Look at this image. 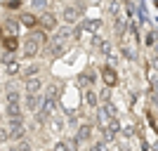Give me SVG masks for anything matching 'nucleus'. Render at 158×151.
<instances>
[{"label":"nucleus","mask_w":158,"mask_h":151,"mask_svg":"<svg viewBox=\"0 0 158 151\" xmlns=\"http://www.w3.org/2000/svg\"><path fill=\"white\" fill-rule=\"evenodd\" d=\"M99 78H102V83H104L106 87H111V90L120 85V76H118V71H116V66L109 64V61L99 66Z\"/></svg>","instance_id":"1"},{"label":"nucleus","mask_w":158,"mask_h":151,"mask_svg":"<svg viewBox=\"0 0 158 151\" xmlns=\"http://www.w3.org/2000/svg\"><path fill=\"white\" fill-rule=\"evenodd\" d=\"M69 52V43L66 40H57V38H50L47 40V45L43 47V54L50 57V59H59L61 54Z\"/></svg>","instance_id":"2"},{"label":"nucleus","mask_w":158,"mask_h":151,"mask_svg":"<svg viewBox=\"0 0 158 151\" xmlns=\"http://www.w3.org/2000/svg\"><path fill=\"white\" fill-rule=\"evenodd\" d=\"M43 52V43H40L38 38H33V36H28V38H24V43H21V57L24 59H35L38 54Z\"/></svg>","instance_id":"3"},{"label":"nucleus","mask_w":158,"mask_h":151,"mask_svg":"<svg viewBox=\"0 0 158 151\" xmlns=\"http://www.w3.org/2000/svg\"><path fill=\"white\" fill-rule=\"evenodd\" d=\"M59 24H61L59 14L50 12V10H45V12L38 17V28H43L45 33H54L57 28H59Z\"/></svg>","instance_id":"4"},{"label":"nucleus","mask_w":158,"mask_h":151,"mask_svg":"<svg viewBox=\"0 0 158 151\" xmlns=\"http://www.w3.org/2000/svg\"><path fill=\"white\" fill-rule=\"evenodd\" d=\"M5 120L7 123H24L26 120V109H24V104H7L5 106Z\"/></svg>","instance_id":"5"},{"label":"nucleus","mask_w":158,"mask_h":151,"mask_svg":"<svg viewBox=\"0 0 158 151\" xmlns=\"http://www.w3.org/2000/svg\"><path fill=\"white\" fill-rule=\"evenodd\" d=\"M80 10L76 5H64L61 7V14H59V19H61V24H66V26H78L80 24Z\"/></svg>","instance_id":"6"},{"label":"nucleus","mask_w":158,"mask_h":151,"mask_svg":"<svg viewBox=\"0 0 158 151\" xmlns=\"http://www.w3.org/2000/svg\"><path fill=\"white\" fill-rule=\"evenodd\" d=\"M76 137L80 139V144L85 146V144H90V142H94V125H92V120H85V123H80L78 128H76V132H73Z\"/></svg>","instance_id":"7"},{"label":"nucleus","mask_w":158,"mask_h":151,"mask_svg":"<svg viewBox=\"0 0 158 151\" xmlns=\"http://www.w3.org/2000/svg\"><path fill=\"white\" fill-rule=\"evenodd\" d=\"M47 132L50 135H57L59 137L61 132L66 130V118H64V113H54V116H50V120H47Z\"/></svg>","instance_id":"8"},{"label":"nucleus","mask_w":158,"mask_h":151,"mask_svg":"<svg viewBox=\"0 0 158 151\" xmlns=\"http://www.w3.org/2000/svg\"><path fill=\"white\" fill-rule=\"evenodd\" d=\"M99 80H102V78H99V69H94V66H87L85 71L80 73L78 83H80L83 87H94Z\"/></svg>","instance_id":"9"},{"label":"nucleus","mask_w":158,"mask_h":151,"mask_svg":"<svg viewBox=\"0 0 158 151\" xmlns=\"http://www.w3.org/2000/svg\"><path fill=\"white\" fill-rule=\"evenodd\" d=\"M7 130H10V144H17V142H24L26 139V123H7Z\"/></svg>","instance_id":"10"},{"label":"nucleus","mask_w":158,"mask_h":151,"mask_svg":"<svg viewBox=\"0 0 158 151\" xmlns=\"http://www.w3.org/2000/svg\"><path fill=\"white\" fill-rule=\"evenodd\" d=\"M43 90H45V80L40 78V76L24 80V92H26V94H40Z\"/></svg>","instance_id":"11"},{"label":"nucleus","mask_w":158,"mask_h":151,"mask_svg":"<svg viewBox=\"0 0 158 151\" xmlns=\"http://www.w3.org/2000/svg\"><path fill=\"white\" fill-rule=\"evenodd\" d=\"M43 94H26L24 92V109H26V113H35L40 109V104H43Z\"/></svg>","instance_id":"12"},{"label":"nucleus","mask_w":158,"mask_h":151,"mask_svg":"<svg viewBox=\"0 0 158 151\" xmlns=\"http://www.w3.org/2000/svg\"><path fill=\"white\" fill-rule=\"evenodd\" d=\"M83 102H85L92 111H97L99 104H102V102H99V92L94 90V87H85V90H83Z\"/></svg>","instance_id":"13"},{"label":"nucleus","mask_w":158,"mask_h":151,"mask_svg":"<svg viewBox=\"0 0 158 151\" xmlns=\"http://www.w3.org/2000/svg\"><path fill=\"white\" fill-rule=\"evenodd\" d=\"M43 73V64L40 61H31V64H26L24 69H21V80H28V78H35V76H40Z\"/></svg>","instance_id":"14"},{"label":"nucleus","mask_w":158,"mask_h":151,"mask_svg":"<svg viewBox=\"0 0 158 151\" xmlns=\"http://www.w3.org/2000/svg\"><path fill=\"white\" fill-rule=\"evenodd\" d=\"M0 26H2V33H5V36H17L21 24H19V19H17V17H7Z\"/></svg>","instance_id":"15"},{"label":"nucleus","mask_w":158,"mask_h":151,"mask_svg":"<svg viewBox=\"0 0 158 151\" xmlns=\"http://www.w3.org/2000/svg\"><path fill=\"white\" fill-rule=\"evenodd\" d=\"M127 31H130V28H127V19H125V17H118V19H113V36H116L118 40L125 38Z\"/></svg>","instance_id":"16"},{"label":"nucleus","mask_w":158,"mask_h":151,"mask_svg":"<svg viewBox=\"0 0 158 151\" xmlns=\"http://www.w3.org/2000/svg\"><path fill=\"white\" fill-rule=\"evenodd\" d=\"M0 43H2V50H5V52H10V54H14V52L21 47L17 36H2V38H0Z\"/></svg>","instance_id":"17"},{"label":"nucleus","mask_w":158,"mask_h":151,"mask_svg":"<svg viewBox=\"0 0 158 151\" xmlns=\"http://www.w3.org/2000/svg\"><path fill=\"white\" fill-rule=\"evenodd\" d=\"M17 19H19V24H21V26H26L28 31L38 28V17H35L33 12H21L19 17H17Z\"/></svg>","instance_id":"18"},{"label":"nucleus","mask_w":158,"mask_h":151,"mask_svg":"<svg viewBox=\"0 0 158 151\" xmlns=\"http://www.w3.org/2000/svg\"><path fill=\"white\" fill-rule=\"evenodd\" d=\"M99 111L104 113L106 118H118V106L113 104V102H102V104H99Z\"/></svg>","instance_id":"19"},{"label":"nucleus","mask_w":158,"mask_h":151,"mask_svg":"<svg viewBox=\"0 0 158 151\" xmlns=\"http://www.w3.org/2000/svg\"><path fill=\"white\" fill-rule=\"evenodd\" d=\"M99 52H102V57H109V59H113V57H116V54H113V43L111 40H99Z\"/></svg>","instance_id":"20"},{"label":"nucleus","mask_w":158,"mask_h":151,"mask_svg":"<svg viewBox=\"0 0 158 151\" xmlns=\"http://www.w3.org/2000/svg\"><path fill=\"white\" fill-rule=\"evenodd\" d=\"M109 14H111V19H118L123 17V5H120V0H109Z\"/></svg>","instance_id":"21"},{"label":"nucleus","mask_w":158,"mask_h":151,"mask_svg":"<svg viewBox=\"0 0 158 151\" xmlns=\"http://www.w3.org/2000/svg\"><path fill=\"white\" fill-rule=\"evenodd\" d=\"M64 118H66V125H71L73 130H76V128L83 123V120H80V116H78V111H66V113H64Z\"/></svg>","instance_id":"22"},{"label":"nucleus","mask_w":158,"mask_h":151,"mask_svg":"<svg viewBox=\"0 0 158 151\" xmlns=\"http://www.w3.org/2000/svg\"><path fill=\"white\" fill-rule=\"evenodd\" d=\"M59 92H61L59 83H47V85H45V97H50V99H59Z\"/></svg>","instance_id":"23"},{"label":"nucleus","mask_w":158,"mask_h":151,"mask_svg":"<svg viewBox=\"0 0 158 151\" xmlns=\"http://www.w3.org/2000/svg\"><path fill=\"white\" fill-rule=\"evenodd\" d=\"M142 43H144V47H153L158 43V31H146V36H144V40H142Z\"/></svg>","instance_id":"24"},{"label":"nucleus","mask_w":158,"mask_h":151,"mask_svg":"<svg viewBox=\"0 0 158 151\" xmlns=\"http://www.w3.org/2000/svg\"><path fill=\"white\" fill-rule=\"evenodd\" d=\"M64 139H66V144H69L71 151H80V149H83V144H80V139L76 137V135H66Z\"/></svg>","instance_id":"25"},{"label":"nucleus","mask_w":158,"mask_h":151,"mask_svg":"<svg viewBox=\"0 0 158 151\" xmlns=\"http://www.w3.org/2000/svg\"><path fill=\"white\" fill-rule=\"evenodd\" d=\"M106 142L104 139H94V142H90V144H87V151H106Z\"/></svg>","instance_id":"26"},{"label":"nucleus","mask_w":158,"mask_h":151,"mask_svg":"<svg viewBox=\"0 0 158 151\" xmlns=\"http://www.w3.org/2000/svg\"><path fill=\"white\" fill-rule=\"evenodd\" d=\"M120 135H123L125 139H130L132 135H135V125H132V123H125L123 128H120Z\"/></svg>","instance_id":"27"},{"label":"nucleus","mask_w":158,"mask_h":151,"mask_svg":"<svg viewBox=\"0 0 158 151\" xmlns=\"http://www.w3.org/2000/svg\"><path fill=\"white\" fill-rule=\"evenodd\" d=\"M99 92V102H111V87H102V90H97Z\"/></svg>","instance_id":"28"},{"label":"nucleus","mask_w":158,"mask_h":151,"mask_svg":"<svg viewBox=\"0 0 158 151\" xmlns=\"http://www.w3.org/2000/svg\"><path fill=\"white\" fill-rule=\"evenodd\" d=\"M0 144H10V130H7V125H0Z\"/></svg>","instance_id":"29"},{"label":"nucleus","mask_w":158,"mask_h":151,"mask_svg":"<svg viewBox=\"0 0 158 151\" xmlns=\"http://www.w3.org/2000/svg\"><path fill=\"white\" fill-rule=\"evenodd\" d=\"M52 151H71L69 149V144H66V139H57L52 144Z\"/></svg>","instance_id":"30"},{"label":"nucleus","mask_w":158,"mask_h":151,"mask_svg":"<svg viewBox=\"0 0 158 151\" xmlns=\"http://www.w3.org/2000/svg\"><path fill=\"white\" fill-rule=\"evenodd\" d=\"M149 69H153V71H158V54H153L151 59H149Z\"/></svg>","instance_id":"31"},{"label":"nucleus","mask_w":158,"mask_h":151,"mask_svg":"<svg viewBox=\"0 0 158 151\" xmlns=\"http://www.w3.org/2000/svg\"><path fill=\"white\" fill-rule=\"evenodd\" d=\"M7 10H17V7H21V0H12V2H5Z\"/></svg>","instance_id":"32"},{"label":"nucleus","mask_w":158,"mask_h":151,"mask_svg":"<svg viewBox=\"0 0 158 151\" xmlns=\"http://www.w3.org/2000/svg\"><path fill=\"white\" fill-rule=\"evenodd\" d=\"M33 7H35V10H43V7H45V0H33Z\"/></svg>","instance_id":"33"},{"label":"nucleus","mask_w":158,"mask_h":151,"mask_svg":"<svg viewBox=\"0 0 158 151\" xmlns=\"http://www.w3.org/2000/svg\"><path fill=\"white\" fill-rule=\"evenodd\" d=\"M151 151H158V142H156V144H153V146H151Z\"/></svg>","instance_id":"34"},{"label":"nucleus","mask_w":158,"mask_h":151,"mask_svg":"<svg viewBox=\"0 0 158 151\" xmlns=\"http://www.w3.org/2000/svg\"><path fill=\"white\" fill-rule=\"evenodd\" d=\"M2 118H5V113H0V123H2Z\"/></svg>","instance_id":"35"},{"label":"nucleus","mask_w":158,"mask_h":151,"mask_svg":"<svg viewBox=\"0 0 158 151\" xmlns=\"http://www.w3.org/2000/svg\"><path fill=\"white\" fill-rule=\"evenodd\" d=\"M2 36H5V33H2V26H0V38H2Z\"/></svg>","instance_id":"36"},{"label":"nucleus","mask_w":158,"mask_h":151,"mask_svg":"<svg viewBox=\"0 0 158 151\" xmlns=\"http://www.w3.org/2000/svg\"><path fill=\"white\" fill-rule=\"evenodd\" d=\"M43 151H52V149H43Z\"/></svg>","instance_id":"37"},{"label":"nucleus","mask_w":158,"mask_h":151,"mask_svg":"<svg viewBox=\"0 0 158 151\" xmlns=\"http://www.w3.org/2000/svg\"><path fill=\"white\" fill-rule=\"evenodd\" d=\"M0 99H2V94H0Z\"/></svg>","instance_id":"38"}]
</instances>
